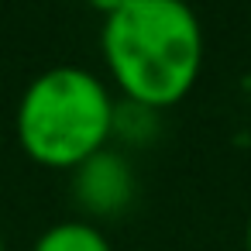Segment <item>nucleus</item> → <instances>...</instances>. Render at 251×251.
Instances as JSON below:
<instances>
[{
    "instance_id": "7ed1b4c3",
    "label": "nucleus",
    "mask_w": 251,
    "mask_h": 251,
    "mask_svg": "<svg viewBox=\"0 0 251 251\" xmlns=\"http://www.w3.org/2000/svg\"><path fill=\"white\" fill-rule=\"evenodd\" d=\"M134 196L138 176L131 162L114 148H103L73 169V200L86 217H121Z\"/></svg>"
},
{
    "instance_id": "f257e3e1",
    "label": "nucleus",
    "mask_w": 251,
    "mask_h": 251,
    "mask_svg": "<svg viewBox=\"0 0 251 251\" xmlns=\"http://www.w3.org/2000/svg\"><path fill=\"white\" fill-rule=\"evenodd\" d=\"M100 49L121 93L148 110L179 103L203 69L200 18L179 0L110 4Z\"/></svg>"
},
{
    "instance_id": "39448f33",
    "label": "nucleus",
    "mask_w": 251,
    "mask_h": 251,
    "mask_svg": "<svg viewBox=\"0 0 251 251\" xmlns=\"http://www.w3.org/2000/svg\"><path fill=\"white\" fill-rule=\"evenodd\" d=\"M244 248L251 251V220H248V230H244Z\"/></svg>"
},
{
    "instance_id": "20e7f679",
    "label": "nucleus",
    "mask_w": 251,
    "mask_h": 251,
    "mask_svg": "<svg viewBox=\"0 0 251 251\" xmlns=\"http://www.w3.org/2000/svg\"><path fill=\"white\" fill-rule=\"evenodd\" d=\"M31 251H114L107 234L90 220H62L52 224Z\"/></svg>"
},
{
    "instance_id": "f03ea898",
    "label": "nucleus",
    "mask_w": 251,
    "mask_h": 251,
    "mask_svg": "<svg viewBox=\"0 0 251 251\" xmlns=\"http://www.w3.org/2000/svg\"><path fill=\"white\" fill-rule=\"evenodd\" d=\"M110 90L79 66H55L35 76L18 103V141L38 165L76 169L114 138Z\"/></svg>"
},
{
    "instance_id": "423d86ee",
    "label": "nucleus",
    "mask_w": 251,
    "mask_h": 251,
    "mask_svg": "<svg viewBox=\"0 0 251 251\" xmlns=\"http://www.w3.org/2000/svg\"><path fill=\"white\" fill-rule=\"evenodd\" d=\"M0 251H4V237H0Z\"/></svg>"
}]
</instances>
